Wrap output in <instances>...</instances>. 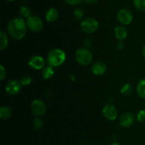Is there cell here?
I'll return each mask as SVG.
<instances>
[{
    "instance_id": "obj_1",
    "label": "cell",
    "mask_w": 145,
    "mask_h": 145,
    "mask_svg": "<svg viewBox=\"0 0 145 145\" xmlns=\"http://www.w3.org/2000/svg\"><path fill=\"white\" fill-rule=\"evenodd\" d=\"M26 21L23 18H14L10 20L7 25V31L11 38L14 40L23 39L27 31Z\"/></svg>"
},
{
    "instance_id": "obj_2",
    "label": "cell",
    "mask_w": 145,
    "mask_h": 145,
    "mask_svg": "<svg viewBox=\"0 0 145 145\" xmlns=\"http://www.w3.org/2000/svg\"><path fill=\"white\" fill-rule=\"evenodd\" d=\"M66 60V53L60 48H54L50 50L47 55L46 61L49 65L57 68L65 63Z\"/></svg>"
},
{
    "instance_id": "obj_3",
    "label": "cell",
    "mask_w": 145,
    "mask_h": 145,
    "mask_svg": "<svg viewBox=\"0 0 145 145\" xmlns=\"http://www.w3.org/2000/svg\"><path fill=\"white\" fill-rule=\"evenodd\" d=\"M75 60L79 65L87 66L93 61V54L89 48L85 47L79 48L75 53Z\"/></svg>"
},
{
    "instance_id": "obj_4",
    "label": "cell",
    "mask_w": 145,
    "mask_h": 145,
    "mask_svg": "<svg viewBox=\"0 0 145 145\" xmlns=\"http://www.w3.org/2000/svg\"><path fill=\"white\" fill-rule=\"evenodd\" d=\"M82 31L86 34H91L96 32L99 27V21L94 18H86L82 20L80 24Z\"/></svg>"
},
{
    "instance_id": "obj_5",
    "label": "cell",
    "mask_w": 145,
    "mask_h": 145,
    "mask_svg": "<svg viewBox=\"0 0 145 145\" xmlns=\"http://www.w3.org/2000/svg\"><path fill=\"white\" fill-rule=\"evenodd\" d=\"M27 27L33 32H39L43 28V22L40 17L31 15L26 19Z\"/></svg>"
},
{
    "instance_id": "obj_6",
    "label": "cell",
    "mask_w": 145,
    "mask_h": 145,
    "mask_svg": "<svg viewBox=\"0 0 145 145\" xmlns=\"http://www.w3.org/2000/svg\"><path fill=\"white\" fill-rule=\"evenodd\" d=\"M116 18L118 21L122 25H129L133 21V13L127 9H121L118 11L116 14Z\"/></svg>"
},
{
    "instance_id": "obj_7",
    "label": "cell",
    "mask_w": 145,
    "mask_h": 145,
    "mask_svg": "<svg viewBox=\"0 0 145 145\" xmlns=\"http://www.w3.org/2000/svg\"><path fill=\"white\" fill-rule=\"evenodd\" d=\"M31 111L33 114L37 117H41L46 112V105L40 99L33 100L31 103Z\"/></svg>"
},
{
    "instance_id": "obj_8",
    "label": "cell",
    "mask_w": 145,
    "mask_h": 145,
    "mask_svg": "<svg viewBox=\"0 0 145 145\" xmlns=\"http://www.w3.org/2000/svg\"><path fill=\"white\" fill-rule=\"evenodd\" d=\"M102 114L106 119L114 121L118 118V109L113 104H106L102 109Z\"/></svg>"
},
{
    "instance_id": "obj_9",
    "label": "cell",
    "mask_w": 145,
    "mask_h": 145,
    "mask_svg": "<svg viewBox=\"0 0 145 145\" xmlns=\"http://www.w3.org/2000/svg\"><path fill=\"white\" fill-rule=\"evenodd\" d=\"M22 85L20 80H11L7 83L5 86V91L8 95H15L20 92Z\"/></svg>"
},
{
    "instance_id": "obj_10",
    "label": "cell",
    "mask_w": 145,
    "mask_h": 145,
    "mask_svg": "<svg viewBox=\"0 0 145 145\" xmlns=\"http://www.w3.org/2000/svg\"><path fill=\"white\" fill-rule=\"evenodd\" d=\"M135 119V116L132 112H125L119 118V124L122 127L128 128L134 124Z\"/></svg>"
},
{
    "instance_id": "obj_11",
    "label": "cell",
    "mask_w": 145,
    "mask_h": 145,
    "mask_svg": "<svg viewBox=\"0 0 145 145\" xmlns=\"http://www.w3.org/2000/svg\"><path fill=\"white\" fill-rule=\"evenodd\" d=\"M28 64L33 69L39 71L43 69L45 66V61L40 55H33L30 58Z\"/></svg>"
},
{
    "instance_id": "obj_12",
    "label": "cell",
    "mask_w": 145,
    "mask_h": 145,
    "mask_svg": "<svg viewBox=\"0 0 145 145\" xmlns=\"http://www.w3.org/2000/svg\"><path fill=\"white\" fill-rule=\"evenodd\" d=\"M107 71V66L106 64L101 61H97L94 63L91 67V71L92 73L97 76H101L106 73Z\"/></svg>"
},
{
    "instance_id": "obj_13",
    "label": "cell",
    "mask_w": 145,
    "mask_h": 145,
    "mask_svg": "<svg viewBox=\"0 0 145 145\" xmlns=\"http://www.w3.org/2000/svg\"><path fill=\"white\" fill-rule=\"evenodd\" d=\"M114 34L118 41H123L127 36V30L124 25H118L115 28Z\"/></svg>"
},
{
    "instance_id": "obj_14",
    "label": "cell",
    "mask_w": 145,
    "mask_h": 145,
    "mask_svg": "<svg viewBox=\"0 0 145 145\" xmlns=\"http://www.w3.org/2000/svg\"><path fill=\"white\" fill-rule=\"evenodd\" d=\"M59 17V12L55 8H50L47 11L45 14V19L48 22H55Z\"/></svg>"
},
{
    "instance_id": "obj_15",
    "label": "cell",
    "mask_w": 145,
    "mask_h": 145,
    "mask_svg": "<svg viewBox=\"0 0 145 145\" xmlns=\"http://www.w3.org/2000/svg\"><path fill=\"white\" fill-rule=\"evenodd\" d=\"M55 75V69L54 67L51 65H47L44 67L42 71V76L45 80H49L52 78Z\"/></svg>"
},
{
    "instance_id": "obj_16",
    "label": "cell",
    "mask_w": 145,
    "mask_h": 145,
    "mask_svg": "<svg viewBox=\"0 0 145 145\" xmlns=\"http://www.w3.org/2000/svg\"><path fill=\"white\" fill-rule=\"evenodd\" d=\"M136 91L140 98L145 99V78L142 79L137 82Z\"/></svg>"
},
{
    "instance_id": "obj_17",
    "label": "cell",
    "mask_w": 145,
    "mask_h": 145,
    "mask_svg": "<svg viewBox=\"0 0 145 145\" xmlns=\"http://www.w3.org/2000/svg\"><path fill=\"white\" fill-rule=\"evenodd\" d=\"M12 110L8 106H2L0 108V118L3 120H6L11 117Z\"/></svg>"
},
{
    "instance_id": "obj_18",
    "label": "cell",
    "mask_w": 145,
    "mask_h": 145,
    "mask_svg": "<svg viewBox=\"0 0 145 145\" xmlns=\"http://www.w3.org/2000/svg\"><path fill=\"white\" fill-rule=\"evenodd\" d=\"M8 44V36L4 31H0V49L4 51L7 47Z\"/></svg>"
},
{
    "instance_id": "obj_19",
    "label": "cell",
    "mask_w": 145,
    "mask_h": 145,
    "mask_svg": "<svg viewBox=\"0 0 145 145\" xmlns=\"http://www.w3.org/2000/svg\"><path fill=\"white\" fill-rule=\"evenodd\" d=\"M133 92V85L130 83H125L120 88V93L124 96H129L131 95Z\"/></svg>"
},
{
    "instance_id": "obj_20",
    "label": "cell",
    "mask_w": 145,
    "mask_h": 145,
    "mask_svg": "<svg viewBox=\"0 0 145 145\" xmlns=\"http://www.w3.org/2000/svg\"><path fill=\"white\" fill-rule=\"evenodd\" d=\"M133 4L139 11H145V0H133Z\"/></svg>"
},
{
    "instance_id": "obj_21",
    "label": "cell",
    "mask_w": 145,
    "mask_h": 145,
    "mask_svg": "<svg viewBox=\"0 0 145 145\" xmlns=\"http://www.w3.org/2000/svg\"><path fill=\"white\" fill-rule=\"evenodd\" d=\"M20 14L24 18H28L31 16V9L27 7H21L20 9Z\"/></svg>"
},
{
    "instance_id": "obj_22",
    "label": "cell",
    "mask_w": 145,
    "mask_h": 145,
    "mask_svg": "<svg viewBox=\"0 0 145 145\" xmlns=\"http://www.w3.org/2000/svg\"><path fill=\"white\" fill-rule=\"evenodd\" d=\"M74 16L75 17V18L77 20H81L84 17V11L82 9V8H76L74 9L73 12Z\"/></svg>"
},
{
    "instance_id": "obj_23",
    "label": "cell",
    "mask_w": 145,
    "mask_h": 145,
    "mask_svg": "<svg viewBox=\"0 0 145 145\" xmlns=\"http://www.w3.org/2000/svg\"><path fill=\"white\" fill-rule=\"evenodd\" d=\"M42 126H43L42 119L40 117H36L33 120V127L37 130H38V129H41Z\"/></svg>"
},
{
    "instance_id": "obj_24",
    "label": "cell",
    "mask_w": 145,
    "mask_h": 145,
    "mask_svg": "<svg viewBox=\"0 0 145 145\" xmlns=\"http://www.w3.org/2000/svg\"><path fill=\"white\" fill-rule=\"evenodd\" d=\"M33 79L31 76L29 75H24L20 80V82L22 85V86H26V85H29L32 82Z\"/></svg>"
},
{
    "instance_id": "obj_25",
    "label": "cell",
    "mask_w": 145,
    "mask_h": 145,
    "mask_svg": "<svg viewBox=\"0 0 145 145\" xmlns=\"http://www.w3.org/2000/svg\"><path fill=\"white\" fill-rule=\"evenodd\" d=\"M136 119L139 122H145V109H141L137 112V115H136Z\"/></svg>"
},
{
    "instance_id": "obj_26",
    "label": "cell",
    "mask_w": 145,
    "mask_h": 145,
    "mask_svg": "<svg viewBox=\"0 0 145 145\" xmlns=\"http://www.w3.org/2000/svg\"><path fill=\"white\" fill-rule=\"evenodd\" d=\"M66 4L70 6H76L82 2L84 0H64Z\"/></svg>"
},
{
    "instance_id": "obj_27",
    "label": "cell",
    "mask_w": 145,
    "mask_h": 145,
    "mask_svg": "<svg viewBox=\"0 0 145 145\" xmlns=\"http://www.w3.org/2000/svg\"><path fill=\"white\" fill-rule=\"evenodd\" d=\"M6 75H7V72H6L5 68L3 65H0V80L1 81L4 80Z\"/></svg>"
},
{
    "instance_id": "obj_28",
    "label": "cell",
    "mask_w": 145,
    "mask_h": 145,
    "mask_svg": "<svg viewBox=\"0 0 145 145\" xmlns=\"http://www.w3.org/2000/svg\"><path fill=\"white\" fill-rule=\"evenodd\" d=\"M116 48L118 51H121V50L123 49L124 48V44H123V42L121 41H119L117 43V45H116Z\"/></svg>"
},
{
    "instance_id": "obj_29",
    "label": "cell",
    "mask_w": 145,
    "mask_h": 145,
    "mask_svg": "<svg viewBox=\"0 0 145 145\" xmlns=\"http://www.w3.org/2000/svg\"><path fill=\"white\" fill-rule=\"evenodd\" d=\"M91 45V41L90 39H86L84 41V46L85 48H89Z\"/></svg>"
},
{
    "instance_id": "obj_30",
    "label": "cell",
    "mask_w": 145,
    "mask_h": 145,
    "mask_svg": "<svg viewBox=\"0 0 145 145\" xmlns=\"http://www.w3.org/2000/svg\"><path fill=\"white\" fill-rule=\"evenodd\" d=\"M84 1L89 4H96L99 0H84Z\"/></svg>"
},
{
    "instance_id": "obj_31",
    "label": "cell",
    "mask_w": 145,
    "mask_h": 145,
    "mask_svg": "<svg viewBox=\"0 0 145 145\" xmlns=\"http://www.w3.org/2000/svg\"><path fill=\"white\" fill-rule=\"evenodd\" d=\"M142 53L143 57H144V58L145 59V45L143 46L142 50Z\"/></svg>"
},
{
    "instance_id": "obj_32",
    "label": "cell",
    "mask_w": 145,
    "mask_h": 145,
    "mask_svg": "<svg viewBox=\"0 0 145 145\" xmlns=\"http://www.w3.org/2000/svg\"><path fill=\"white\" fill-rule=\"evenodd\" d=\"M110 145H122L121 144L118 143V142H113V143H112Z\"/></svg>"
},
{
    "instance_id": "obj_33",
    "label": "cell",
    "mask_w": 145,
    "mask_h": 145,
    "mask_svg": "<svg viewBox=\"0 0 145 145\" xmlns=\"http://www.w3.org/2000/svg\"><path fill=\"white\" fill-rule=\"evenodd\" d=\"M6 1H14V0H6Z\"/></svg>"
},
{
    "instance_id": "obj_34",
    "label": "cell",
    "mask_w": 145,
    "mask_h": 145,
    "mask_svg": "<svg viewBox=\"0 0 145 145\" xmlns=\"http://www.w3.org/2000/svg\"><path fill=\"white\" fill-rule=\"evenodd\" d=\"M83 145H86V144H83Z\"/></svg>"
}]
</instances>
